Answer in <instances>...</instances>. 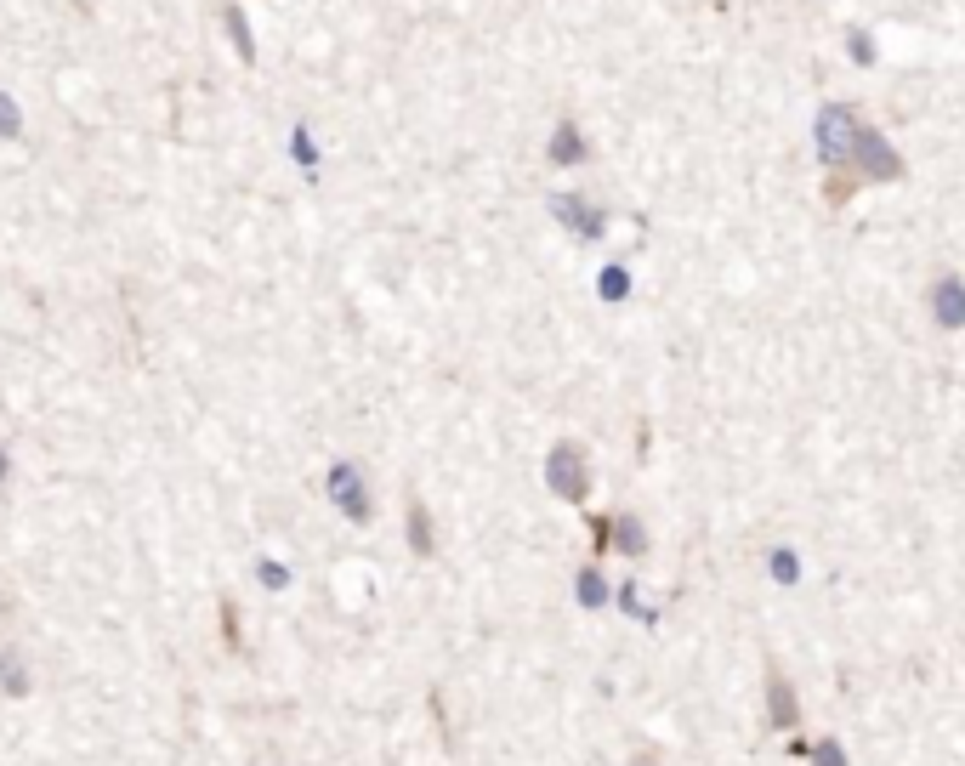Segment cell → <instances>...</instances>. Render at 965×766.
Returning a JSON list of instances; mask_svg holds the SVG:
<instances>
[{
    "label": "cell",
    "instance_id": "6da1fadb",
    "mask_svg": "<svg viewBox=\"0 0 965 766\" xmlns=\"http://www.w3.org/2000/svg\"><path fill=\"white\" fill-rule=\"evenodd\" d=\"M863 131H869V125H863L846 103H829L824 114H818V159H824V171H829L824 205H835V210H841L846 199L863 188V182H858V148H863Z\"/></svg>",
    "mask_w": 965,
    "mask_h": 766
},
{
    "label": "cell",
    "instance_id": "7a4b0ae2",
    "mask_svg": "<svg viewBox=\"0 0 965 766\" xmlns=\"http://www.w3.org/2000/svg\"><path fill=\"white\" fill-rule=\"evenodd\" d=\"M545 488L568 505L591 500V454H585V443H574V437L551 443V454H545Z\"/></svg>",
    "mask_w": 965,
    "mask_h": 766
},
{
    "label": "cell",
    "instance_id": "3957f363",
    "mask_svg": "<svg viewBox=\"0 0 965 766\" xmlns=\"http://www.w3.org/2000/svg\"><path fill=\"white\" fill-rule=\"evenodd\" d=\"M324 488H330V500L347 511L352 523H369V517H375V505H369V488H364V477H358V466H352V460H335L330 477H324Z\"/></svg>",
    "mask_w": 965,
    "mask_h": 766
},
{
    "label": "cell",
    "instance_id": "277c9868",
    "mask_svg": "<svg viewBox=\"0 0 965 766\" xmlns=\"http://www.w3.org/2000/svg\"><path fill=\"white\" fill-rule=\"evenodd\" d=\"M903 171H909L903 154L869 125V131H863V148H858V182H903Z\"/></svg>",
    "mask_w": 965,
    "mask_h": 766
},
{
    "label": "cell",
    "instance_id": "5b68a950",
    "mask_svg": "<svg viewBox=\"0 0 965 766\" xmlns=\"http://www.w3.org/2000/svg\"><path fill=\"white\" fill-rule=\"evenodd\" d=\"M767 727L772 732H795L801 727V698H795V681L767 664Z\"/></svg>",
    "mask_w": 965,
    "mask_h": 766
},
{
    "label": "cell",
    "instance_id": "8992f818",
    "mask_svg": "<svg viewBox=\"0 0 965 766\" xmlns=\"http://www.w3.org/2000/svg\"><path fill=\"white\" fill-rule=\"evenodd\" d=\"M926 301H931V318H937L943 330H965V284H960V273H937Z\"/></svg>",
    "mask_w": 965,
    "mask_h": 766
},
{
    "label": "cell",
    "instance_id": "52a82bcc",
    "mask_svg": "<svg viewBox=\"0 0 965 766\" xmlns=\"http://www.w3.org/2000/svg\"><path fill=\"white\" fill-rule=\"evenodd\" d=\"M551 216H557V222H568L579 239H597L602 222H608V216H602L597 205H585L579 193H557V199H551Z\"/></svg>",
    "mask_w": 965,
    "mask_h": 766
},
{
    "label": "cell",
    "instance_id": "ba28073f",
    "mask_svg": "<svg viewBox=\"0 0 965 766\" xmlns=\"http://www.w3.org/2000/svg\"><path fill=\"white\" fill-rule=\"evenodd\" d=\"M404 528H409V551H415V557H432V551H438V528H432V505H426L421 494H409Z\"/></svg>",
    "mask_w": 965,
    "mask_h": 766
},
{
    "label": "cell",
    "instance_id": "9c48e42d",
    "mask_svg": "<svg viewBox=\"0 0 965 766\" xmlns=\"http://www.w3.org/2000/svg\"><path fill=\"white\" fill-rule=\"evenodd\" d=\"M608 591H614V585L602 579V568H597V562H585V568L574 574V596H579V608H602V602H608Z\"/></svg>",
    "mask_w": 965,
    "mask_h": 766
},
{
    "label": "cell",
    "instance_id": "30bf717a",
    "mask_svg": "<svg viewBox=\"0 0 965 766\" xmlns=\"http://www.w3.org/2000/svg\"><path fill=\"white\" fill-rule=\"evenodd\" d=\"M585 154H591V148H585V137H579V125L562 120L557 137H551V165H579Z\"/></svg>",
    "mask_w": 965,
    "mask_h": 766
},
{
    "label": "cell",
    "instance_id": "8fae6325",
    "mask_svg": "<svg viewBox=\"0 0 965 766\" xmlns=\"http://www.w3.org/2000/svg\"><path fill=\"white\" fill-rule=\"evenodd\" d=\"M614 551H625V557H642V551H648V528H642V517H631V511H619V517H614Z\"/></svg>",
    "mask_w": 965,
    "mask_h": 766
},
{
    "label": "cell",
    "instance_id": "7c38bea8",
    "mask_svg": "<svg viewBox=\"0 0 965 766\" xmlns=\"http://www.w3.org/2000/svg\"><path fill=\"white\" fill-rule=\"evenodd\" d=\"M767 574L778 579V585H801V557H795L790 545H778V551L767 557Z\"/></svg>",
    "mask_w": 965,
    "mask_h": 766
},
{
    "label": "cell",
    "instance_id": "4fadbf2b",
    "mask_svg": "<svg viewBox=\"0 0 965 766\" xmlns=\"http://www.w3.org/2000/svg\"><path fill=\"white\" fill-rule=\"evenodd\" d=\"M812 766H852L846 761V744L841 738H818V744H812Z\"/></svg>",
    "mask_w": 965,
    "mask_h": 766
},
{
    "label": "cell",
    "instance_id": "5bb4252c",
    "mask_svg": "<svg viewBox=\"0 0 965 766\" xmlns=\"http://www.w3.org/2000/svg\"><path fill=\"white\" fill-rule=\"evenodd\" d=\"M625 290H631L625 267H608V273H602V301H625Z\"/></svg>",
    "mask_w": 965,
    "mask_h": 766
},
{
    "label": "cell",
    "instance_id": "9a60e30c",
    "mask_svg": "<svg viewBox=\"0 0 965 766\" xmlns=\"http://www.w3.org/2000/svg\"><path fill=\"white\" fill-rule=\"evenodd\" d=\"M591 551H614V517H591Z\"/></svg>",
    "mask_w": 965,
    "mask_h": 766
},
{
    "label": "cell",
    "instance_id": "2e32d148",
    "mask_svg": "<svg viewBox=\"0 0 965 766\" xmlns=\"http://www.w3.org/2000/svg\"><path fill=\"white\" fill-rule=\"evenodd\" d=\"M0 676H6V693H23V687H29V676L18 670V659H12V653H0Z\"/></svg>",
    "mask_w": 965,
    "mask_h": 766
},
{
    "label": "cell",
    "instance_id": "e0dca14e",
    "mask_svg": "<svg viewBox=\"0 0 965 766\" xmlns=\"http://www.w3.org/2000/svg\"><path fill=\"white\" fill-rule=\"evenodd\" d=\"M614 591H619V608L631 613V619H648V608H642V596H636L631 579H625V585H614Z\"/></svg>",
    "mask_w": 965,
    "mask_h": 766
},
{
    "label": "cell",
    "instance_id": "ac0fdd59",
    "mask_svg": "<svg viewBox=\"0 0 965 766\" xmlns=\"http://www.w3.org/2000/svg\"><path fill=\"white\" fill-rule=\"evenodd\" d=\"M256 574H262V585H273V591H284V585H290V568H279V562H262Z\"/></svg>",
    "mask_w": 965,
    "mask_h": 766
},
{
    "label": "cell",
    "instance_id": "d6986e66",
    "mask_svg": "<svg viewBox=\"0 0 965 766\" xmlns=\"http://www.w3.org/2000/svg\"><path fill=\"white\" fill-rule=\"evenodd\" d=\"M631 766H659V761H653V755H636V761Z\"/></svg>",
    "mask_w": 965,
    "mask_h": 766
},
{
    "label": "cell",
    "instance_id": "ffe728a7",
    "mask_svg": "<svg viewBox=\"0 0 965 766\" xmlns=\"http://www.w3.org/2000/svg\"><path fill=\"white\" fill-rule=\"evenodd\" d=\"M0 477H6V449H0Z\"/></svg>",
    "mask_w": 965,
    "mask_h": 766
}]
</instances>
